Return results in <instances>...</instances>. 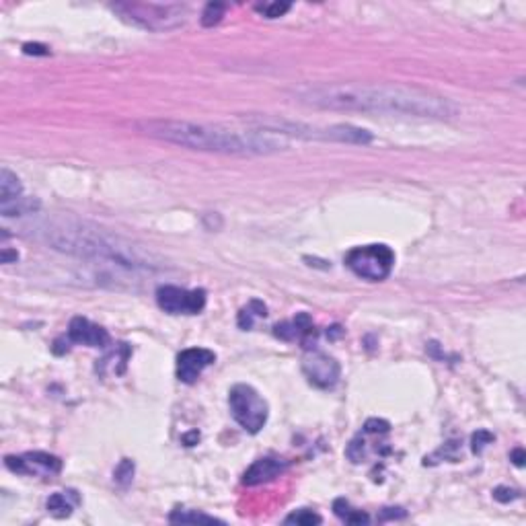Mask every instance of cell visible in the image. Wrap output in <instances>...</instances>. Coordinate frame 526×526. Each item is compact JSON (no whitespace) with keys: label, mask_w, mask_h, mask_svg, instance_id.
Instances as JSON below:
<instances>
[{"label":"cell","mask_w":526,"mask_h":526,"mask_svg":"<svg viewBox=\"0 0 526 526\" xmlns=\"http://www.w3.org/2000/svg\"><path fill=\"white\" fill-rule=\"evenodd\" d=\"M40 210V202L33 198H19V200H15V202H11V204H2L0 206V214L4 216V218H13V216H25V214H35Z\"/></svg>","instance_id":"cell-18"},{"label":"cell","mask_w":526,"mask_h":526,"mask_svg":"<svg viewBox=\"0 0 526 526\" xmlns=\"http://www.w3.org/2000/svg\"><path fill=\"white\" fill-rule=\"evenodd\" d=\"M4 465L21 475H56L62 471V460L47 453H27L23 457H6Z\"/></svg>","instance_id":"cell-10"},{"label":"cell","mask_w":526,"mask_h":526,"mask_svg":"<svg viewBox=\"0 0 526 526\" xmlns=\"http://www.w3.org/2000/svg\"><path fill=\"white\" fill-rule=\"evenodd\" d=\"M494 498H496L498 502L508 503V502L518 500V498H520V494H518L516 489H510V487H498V489H494Z\"/></svg>","instance_id":"cell-28"},{"label":"cell","mask_w":526,"mask_h":526,"mask_svg":"<svg viewBox=\"0 0 526 526\" xmlns=\"http://www.w3.org/2000/svg\"><path fill=\"white\" fill-rule=\"evenodd\" d=\"M19 259V253L11 251L8 247H2V263H11V261H17Z\"/></svg>","instance_id":"cell-30"},{"label":"cell","mask_w":526,"mask_h":526,"mask_svg":"<svg viewBox=\"0 0 526 526\" xmlns=\"http://www.w3.org/2000/svg\"><path fill=\"white\" fill-rule=\"evenodd\" d=\"M494 442V434H489L487 430H477L473 438H471V448H473V453L475 455H481L483 453V448L487 446V444H491Z\"/></svg>","instance_id":"cell-25"},{"label":"cell","mask_w":526,"mask_h":526,"mask_svg":"<svg viewBox=\"0 0 526 526\" xmlns=\"http://www.w3.org/2000/svg\"><path fill=\"white\" fill-rule=\"evenodd\" d=\"M345 265L362 280L383 282L387 280L395 265V253L389 245L374 243L364 247H354L345 255Z\"/></svg>","instance_id":"cell-7"},{"label":"cell","mask_w":526,"mask_h":526,"mask_svg":"<svg viewBox=\"0 0 526 526\" xmlns=\"http://www.w3.org/2000/svg\"><path fill=\"white\" fill-rule=\"evenodd\" d=\"M19 198H23L21 179L8 167H2L0 169V206L11 204V202H15Z\"/></svg>","instance_id":"cell-16"},{"label":"cell","mask_w":526,"mask_h":526,"mask_svg":"<svg viewBox=\"0 0 526 526\" xmlns=\"http://www.w3.org/2000/svg\"><path fill=\"white\" fill-rule=\"evenodd\" d=\"M288 462L284 458H275V457H263L257 458L253 462L251 467L245 471L243 475V483L245 485H261V483H268V481L280 477L284 471H286Z\"/></svg>","instance_id":"cell-14"},{"label":"cell","mask_w":526,"mask_h":526,"mask_svg":"<svg viewBox=\"0 0 526 526\" xmlns=\"http://www.w3.org/2000/svg\"><path fill=\"white\" fill-rule=\"evenodd\" d=\"M216 362V354L206 347H189L177 356V378L185 385H193L200 374Z\"/></svg>","instance_id":"cell-11"},{"label":"cell","mask_w":526,"mask_h":526,"mask_svg":"<svg viewBox=\"0 0 526 526\" xmlns=\"http://www.w3.org/2000/svg\"><path fill=\"white\" fill-rule=\"evenodd\" d=\"M229 407L232 419L247 432L257 434L268 424L270 407L268 401L253 389L251 385H234L229 390Z\"/></svg>","instance_id":"cell-6"},{"label":"cell","mask_w":526,"mask_h":526,"mask_svg":"<svg viewBox=\"0 0 526 526\" xmlns=\"http://www.w3.org/2000/svg\"><path fill=\"white\" fill-rule=\"evenodd\" d=\"M389 428L390 424L385 419H368L364 424V430L368 434H385V432H389Z\"/></svg>","instance_id":"cell-27"},{"label":"cell","mask_w":526,"mask_h":526,"mask_svg":"<svg viewBox=\"0 0 526 526\" xmlns=\"http://www.w3.org/2000/svg\"><path fill=\"white\" fill-rule=\"evenodd\" d=\"M40 241H44L52 249L68 253L78 259H87L95 263H112L126 270H155L159 268L157 257L146 253L132 241L117 237L114 232L99 229L91 222H83L76 218H49L33 227Z\"/></svg>","instance_id":"cell-3"},{"label":"cell","mask_w":526,"mask_h":526,"mask_svg":"<svg viewBox=\"0 0 526 526\" xmlns=\"http://www.w3.org/2000/svg\"><path fill=\"white\" fill-rule=\"evenodd\" d=\"M347 457H349L352 462H362L364 457H366V453H364V440H360V438L352 440V444L347 446Z\"/></svg>","instance_id":"cell-26"},{"label":"cell","mask_w":526,"mask_h":526,"mask_svg":"<svg viewBox=\"0 0 526 526\" xmlns=\"http://www.w3.org/2000/svg\"><path fill=\"white\" fill-rule=\"evenodd\" d=\"M510 458L514 460V465H516V467H522V465H525V450H522V448H516V450H512Z\"/></svg>","instance_id":"cell-31"},{"label":"cell","mask_w":526,"mask_h":526,"mask_svg":"<svg viewBox=\"0 0 526 526\" xmlns=\"http://www.w3.org/2000/svg\"><path fill=\"white\" fill-rule=\"evenodd\" d=\"M286 525H297V526H313V525H321L323 518H321L317 512L313 510H298V512H292L290 516H286L284 520Z\"/></svg>","instance_id":"cell-22"},{"label":"cell","mask_w":526,"mask_h":526,"mask_svg":"<svg viewBox=\"0 0 526 526\" xmlns=\"http://www.w3.org/2000/svg\"><path fill=\"white\" fill-rule=\"evenodd\" d=\"M23 52L27 56H47L49 54V49L42 44H25Z\"/></svg>","instance_id":"cell-29"},{"label":"cell","mask_w":526,"mask_h":526,"mask_svg":"<svg viewBox=\"0 0 526 526\" xmlns=\"http://www.w3.org/2000/svg\"><path fill=\"white\" fill-rule=\"evenodd\" d=\"M292 97L302 105L331 112L405 115L428 119H450L458 114V107L448 97L403 85H304L294 89Z\"/></svg>","instance_id":"cell-1"},{"label":"cell","mask_w":526,"mask_h":526,"mask_svg":"<svg viewBox=\"0 0 526 526\" xmlns=\"http://www.w3.org/2000/svg\"><path fill=\"white\" fill-rule=\"evenodd\" d=\"M265 19H277L282 15H286L290 11V2H263L255 6Z\"/></svg>","instance_id":"cell-24"},{"label":"cell","mask_w":526,"mask_h":526,"mask_svg":"<svg viewBox=\"0 0 526 526\" xmlns=\"http://www.w3.org/2000/svg\"><path fill=\"white\" fill-rule=\"evenodd\" d=\"M225 13H227V4H222V2H210V4H206L200 21H202L204 27H214V25H218L222 21Z\"/></svg>","instance_id":"cell-21"},{"label":"cell","mask_w":526,"mask_h":526,"mask_svg":"<svg viewBox=\"0 0 526 526\" xmlns=\"http://www.w3.org/2000/svg\"><path fill=\"white\" fill-rule=\"evenodd\" d=\"M134 479V462L130 458H124L117 467H115L114 481L121 487H128Z\"/></svg>","instance_id":"cell-23"},{"label":"cell","mask_w":526,"mask_h":526,"mask_svg":"<svg viewBox=\"0 0 526 526\" xmlns=\"http://www.w3.org/2000/svg\"><path fill=\"white\" fill-rule=\"evenodd\" d=\"M157 304L169 315H198L206 306V290L160 286L157 290Z\"/></svg>","instance_id":"cell-8"},{"label":"cell","mask_w":526,"mask_h":526,"mask_svg":"<svg viewBox=\"0 0 526 526\" xmlns=\"http://www.w3.org/2000/svg\"><path fill=\"white\" fill-rule=\"evenodd\" d=\"M333 510H335V514L342 518L343 522H347V525H368L370 522L366 512L354 510L345 500H337V502L333 503Z\"/></svg>","instance_id":"cell-20"},{"label":"cell","mask_w":526,"mask_h":526,"mask_svg":"<svg viewBox=\"0 0 526 526\" xmlns=\"http://www.w3.org/2000/svg\"><path fill=\"white\" fill-rule=\"evenodd\" d=\"M274 335L284 340V342H300L304 343L306 349H311V340L315 342V325H313V319L306 315V313H298L297 317L292 321H286V323H277L274 327Z\"/></svg>","instance_id":"cell-13"},{"label":"cell","mask_w":526,"mask_h":526,"mask_svg":"<svg viewBox=\"0 0 526 526\" xmlns=\"http://www.w3.org/2000/svg\"><path fill=\"white\" fill-rule=\"evenodd\" d=\"M112 11L124 21L142 27L146 31H171L185 23L187 6L184 4H159V2H115Z\"/></svg>","instance_id":"cell-5"},{"label":"cell","mask_w":526,"mask_h":526,"mask_svg":"<svg viewBox=\"0 0 526 526\" xmlns=\"http://www.w3.org/2000/svg\"><path fill=\"white\" fill-rule=\"evenodd\" d=\"M255 317H268V306L261 302V300H251L247 306H243L241 309V313H239V327L241 329H245V331H249L253 327V321Z\"/></svg>","instance_id":"cell-19"},{"label":"cell","mask_w":526,"mask_h":526,"mask_svg":"<svg viewBox=\"0 0 526 526\" xmlns=\"http://www.w3.org/2000/svg\"><path fill=\"white\" fill-rule=\"evenodd\" d=\"M198 440H200V434H198V432H191V434L185 436V438H184V442L187 444V446H193V444H196Z\"/></svg>","instance_id":"cell-32"},{"label":"cell","mask_w":526,"mask_h":526,"mask_svg":"<svg viewBox=\"0 0 526 526\" xmlns=\"http://www.w3.org/2000/svg\"><path fill=\"white\" fill-rule=\"evenodd\" d=\"M169 520L175 525H216V522L222 525L220 518H214V516L198 512V510H173Z\"/></svg>","instance_id":"cell-17"},{"label":"cell","mask_w":526,"mask_h":526,"mask_svg":"<svg viewBox=\"0 0 526 526\" xmlns=\"http://www.w3.org/2000/svg\"><path fill=\"white\" fill-rule=\"evenodd\" d=\"M68 342L83 343L87 347H107L112 337H109L107 329H103L101 325L85 319V317H74L70 321Z\"/></svg>","instance_id":"cell-12"},{"label":"cell","mask_w":526,"mask_h":526,"mask_svg":"<svg viewBox=\"0 0 526 526\" xmlns=\"http://www.w3.org/2000/svg\"><path fill=\"white\" fill-rule=\"evenodd\" d=\"M249 124L261 130H270L280 136H298L304 140H323V142H342V144H370L372 134L349 124H333V126H311V124H300V121H286L277 117L268 115H255L249 117Z\"/></svg>","instance_id":"cell-4"},{"label":"cell","mask_w":526,"mask_h":526,"mask_svg":"<svg viewBox=\"0 0 526 526\" xmlns=\"http://www.w3.org/2000/svg\"><path fill=\"white\" fill-rule=\"evenodd\" d=\"M302 374L306 376V381L313 387L331 389L340 381L342 368H340V362L335 358H331L329 354L309 349V354L302 358Z\"/></svg>","instance_id":"cell-9"},{"label":"cell","mask_w":526,"mask_h":526,"mask_svg":"<svg viewBox=\"0 0 526 526\" xmlns=\"http://www.w3.org/2000/svg\"><path fill=\"white\" fill-rule=\"evenodd\" d=\"M140 134L162 140L189 150L218 153L232 157H261L288 148V138L270 130H230L218 124L189 121V119H138L134 121Z\"/></svg>","instance_id":"cell-2"},{"label":"cell","mask_w":526,"mask_h":526,"mask_svg":"<svg viewBox=\"0 0 526 526\" xmlns=\"http://www.w3.org/2000/svg\"><path fill=\"white\" fill-rule=\"evenodd\" d=\"M80 503V498L74 489L70 491H56L47 498L46 508L47 512L56 518H68L72 510Z\"/></svg>","instance_id":"cell-15"}]
</instances>
